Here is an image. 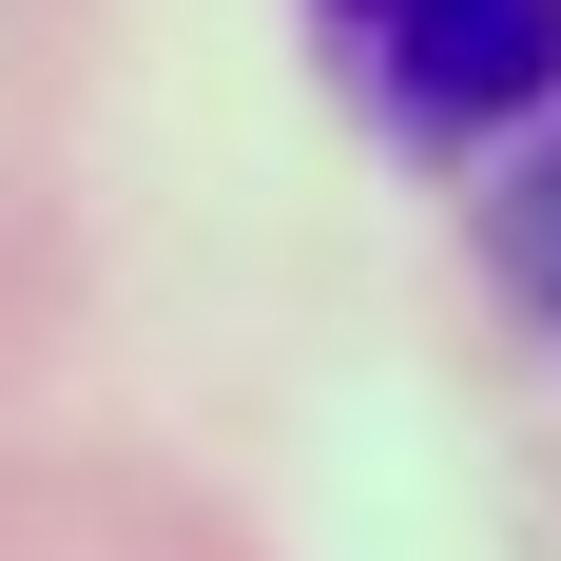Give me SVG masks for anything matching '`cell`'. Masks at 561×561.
<instances>
[{
	"label": "cell",
	"mask_w": 561,
	"mask_h": 561,
	"mask_svg": "<svg viewBox=\"0 0 561 561\" xmlns=\"http://www.w3.org/2000/svg\"><path fill=\"white\" fill-rule=\"evenodd\" d=\"M330 39L388 78V116L465 136V116H523L561 78V0H330Z\"/></svg>",
	"instance_id": "obj_1"
},
{
	"label": "cell",
	"mask_w": 561,
	"mask_h": 561,
	"mask_svg": "<svg viewBox=\"0 0 561 561\" xmlns=\"http://www.w3.org/2000/svg\"><path fill=\"white\" fill-rule=\"evenodd\" d=\"M504 232H523V290L561 310V136H542V174H523V214H504Z\"/></svg>",
	"instance_id": "obj_2"
}]
</instances>
